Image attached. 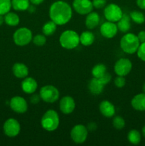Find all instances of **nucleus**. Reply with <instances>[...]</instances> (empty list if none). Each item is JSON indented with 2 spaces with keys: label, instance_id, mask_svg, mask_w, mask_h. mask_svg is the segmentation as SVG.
<instances>
[{
  "label": "nucleus",
  "instance_id": "37",
  "mask_svg": "<svg viewBox=\"0 0 145 146\" xmlns=\"http://www.w3.org/2000/svg\"><path fill=\"white\" fill-rule=\"evenodd\" d=\"M40 96H38V94H34V95H33L31 97V102L32 103V104H38V102H39V100H40Z\"/></svg>",
  "mask_w": 145,
  "mask_h": 146
},
{
  "label": "nucleus",
  "instance_id": "38",
  "mask_svg": "<svg viewBox=\"0 0 145 146\" xmlns=\"http://www.w3.org/2000/svg\"><path fill=\"white\" fill-rule=\"evenodd\" d=\"M136 4L140 9L145 10V0H136Z\"/></svg>",
  "mask_w": 145,
  "mask_h": 146
},
{
  "label": "nucleus",
  "instance_id": "25",
  "mask_svg": "<svg viewBox=\"0 0 145 146\" xmlns=\"http://www.w3.org/2000/svg\"><path fill=\"white\" fill-rule=\"evenodd\" d=\"M57 29V24L54 21H48L45 23L42 28V31L44 35L45 36H51L55 33Z\"/></svg>",
  "mask_w": 145,
  "mask_h": 146
},
{
  "label": "nucleus",
  "instance_id": "28",
  "mask_svg": "<svg viewBox=\"0 0 145 146\" xmlns=\"http://www.w3.org/2000/svg\"><path fill=\"white\" fill-rule=\"evenodd\" d=\"M130 19L136 24H142L145 21V17L143 13L138 11H133L129 14Z\"/></svg>",
  "mask_w": 145,
  "mask_h": 146
},
{
  "label": "nucleus",
  "instance_id": "1",
  "mask_svg": "<svg viewBox=\"0 0 145 146\" xmlns=\"http://www.w3.org/2000/svg\"><path fill=\"white\" fill-rule=\"evenodd\" d=\"M72 15V8L65 1H55L50 7L49 17L57 25L67 24L71 19Z\"/></svg>",
  "mask_w": 145,
  "mask_h": 146
},
{
  "label": "nucleus",
  "instance_id": "41",
  "mask_svg": "<svg viewBox=\"0 0 145 146\" xmlns=\"http://www.w3.org/2000/svg\"><path fill=\"white\" fill-rule=\"evenodd\" d=\"M142 135H143V136L145 138V125L143 127V128H142Z\"/></svg>",
  "mask_w": 145,
  "mask_h": 146
},
{
  "label": "nucleus",
  "instance_id": "10",
  "mask_svg": "<svg viewBox=\"0 0 145 146\" xmlns=\"http://www.w3.org/2000/svg\"><path fill=\"white\" fill-rule=\"evenodd\" d=\"M132 68V64L130 60L126 58H122L115 63L114 69L117 76H125L130 73Z\"/></svg>",
  "mask_w": 145,
  "mask_h": 146
},
{
  "label": "nucleus",
  "instance_id": "33",
  "mask_svg": "<svg viewBox=\"0 0 145 146\" xmlns=\"http://www.w3.org/2000/svg\"><path fill=\"white\" fill-rule=\"evenodd\" d=\"M114 83L117 88H122L123 86H125V84H126V80L124 78V76H117V77L115 78Z\"/></svg>",
  "mask_w": 145,
  "mask_h": 146
},
{
  "label": "nucleus",
  "instance_id": "8",
  "mask_svg": "<svg viewBox=\"0 0 145 146\" xmlns=\"http://www.w3.org/2000/svg\"><path fill=\"white\" fill-rule=\"evenodd\" d=\"M88 129L83 125H76L71 131V139L77 144H81L86 141L88 138Z\"/></svg>",
  "mask_w": 145,
  "mask_h": 146
},
{
  "label": "nucleus",
  "instance_id": "12",
  "mask_svg": "<svg viewBox=\"0 0 145 146\" xmlns=\"http://www.w3.org/2000/svg\"><path fill=\"white\" fill-rule=\"evenodd\" d=\"M10 107L17 113H24L28 109V104L22 97L14 96L10 101Z\"/></svg>",
  "mask_w": 145,
  "mask_h": 146
},
{
  "label": "nucleus",
  "instance_id": "6",
  "mask_svg": "<svg viewBox=\"0 0 145 146\" xmlns=\"http://www.w3.org/2000/svg\"><path fill=\"white\" fill-rule=\"evenodd\" d=\"M39 96L44 101L52 104L59 98V91L53 86L46 85L41 88Z\"/></svg>",
  "mask_w": 145,
  "mask_h": 146
},
{
  "label": "nucleus",
  "instance_id": "27",
  "mask_svg": "<svg viewBox=\"0 0 145 146\" xmlns=\"http://www.w3.org/2000/svg\"><path fill=\"white\" fill-rule=\"evenodd\" d=\"M107 72V67L102 64H98L95 65L92 69V74L93 77L100 78Z\"/></svg>",
  "mask_w": 145,
  "mask_h": 146
},
{
  "label": "nucleus",
  "instance_id": "19",
  "mask_svg": "<svg viewBox=\"0 0 145 146\" xmlns=\"http://www.w3.org/2000/svg\"><path fill=\"white\" fill-rule=\"evenodd\" d=\"M14 75L18 78H24L28 74V68L26 66L22 63H16L14 64L12 68Z\"/></svg>",
  "mask_w": 145,
  "mask_h": 146
},
{
  "label": "nucleus",
  "instance_id": "24",
  "mask_svg": "<svg viewBox=\"0 0 145 146\" xmlns=\"http://www.w3.org/2000/svg\"><path fill=\"white\" fill-rule=\"evenodd\" d=\"M20 19L16 14L14 12H8L4 17V22L9 26L15 27L19 24Z\"/></svg>",
  "mask_w": 145,
  "mask_h": 146
},
{
  "label": "nucleus",
  "instance_id": "30",
  "mask_svg": "<svg viewBox=\"0 0 145 146\" xmlns=\"http://www.w3.org/2000/svg\"><path fill=\"white\" fill-rule=\"evenodd\" d=\"M112 125L117 130H122L125 126V121L121 116H115L112 121Z\"/></svg>",
  "mask_w": 145,
  "mask_h": 146
},
{
  "label": "nucleus",
  "instance_id": "16",
  "mask_svg": "<svg viewBox=\"0 0 145 146\" xmlns=\"http://www.w3.org/2000/svg\"><path fill=\"white\" fill-rule=\"evenodd\" d=\"M99 109L102 115L106 118H111L115 113V108L114 105L112 103L106 100L102 101L100 104Z\"/></svg>",
  "mask_w": 145,
  "mask_h": 146
},
{
  "label": "nucleus",
  "instance_id": "9",
  "mask_svg": "<svg viewBox=\"0 0 145 146\" xmlns=\"http://www.w3.org/2000/svg\"><path fill=\"white\" fill-rule=\"evenodd\" d=\"M3 129L6 135L13 138L18 135L21 131V125L18 121L14 118H9L4 123Z\"/></svg>",
  "mask_w": 145,
  "mask_h": 146
},
{
  "label": "nucleus",
  "instance_id": "17",
  "mask_svg": "<svg viewBox=\"0 0 145 146\" xmlns=\"http://www.w3.org/2000/svg\"><path fill=\"white\" fill-rule=\"evenodd\" d=\"M105 85L100 81L99 78H92L88 84V88L93 95H99L103 91Z\"/></svg>",
  "mask_w": 145,
  "mask_h": 146
},
{
  "label": "nucleus",
  "instance_id": "31",
  "mask_svg": "<svg viewBox=\"0 0 145 146\" xmlns=\"http://www.w3.org/2000/svg\"><path fill=\"white\" fill-rule=\"evenodd\" d=\"M33 42L36 46H42L45 45L46 43V38L44 35H41V34H38V35L35 36L33 38Z\"/></svg>",
  "mask_w": 145,
  "mask_h": 146
},
{
  "label": "nucleus",
  "instance_id": "11",
  "mask_svg": "<svg viewBox=\"0 0 145 146\" xmlns=\"http://www.w3.org/2000/svg\"><path fill=\"white\" fill-rule=\"evenodd\" d=\"M72 7L75 11L80 15H86L93 9L92 2L90 0H74Z\"/></svg>",
  "mask_w": 145,
  "mask_h": 146
},
{
  "label": "nucleus",
  "instance_id": "21",
  "mask_svg": "<svg viewBox=\"0 0 145 146\" xmlns=\"http://www.w3.org/2000/svg\"><path fill=\"white\" fill-rule=\"evenodd\" d=\"M130 17L126 14H123L122 17H121L120 19L117 21V27L118 30L122 33H127L129 31L131 28V23H130Z\"/></svg>",
  "mask_w": 145,
  "mask_h": 146
},
{
  "label": "nucleus",
  "instance_id": "23",
  "mask_svg": "<svg viewBox=\"0 0 145 146\" xmlns=\"http://www.w3.org/2000/svg\"><path fill=\"white\" fill-rule=\"evenodd\" d=\"M29 0H11V7L16 11H26L29 7Z\"/></svg>",
  "mask_w": 145,
  "mask_h": 146
},
{
  "label": "nucleus",
  "instance_id": "4",
  "mask_svg": "<svg viewBox=\"0 0 145 146\" xmlns=\"http://www.w3.org/2000/svg\"><path fill=\"white\" fill-rule=\"evenodd\" d=\"M60 119L58 113L54 110H48L41 118V123L45 131L52 132L55 131L59 125Z\"/></svg>",
  "mask_w": 145,
  "mask_h": 146
},
{
  "label": "nucleus",
  "instance_id": "18",
  "mask_svg": "<svg viewBox=\"0 0 145 146\" xmlns=\"http://www.w3.org/2000/svg\"><path fill=\"white\" fill-rule=\"evenodd\" d=\"M131 104L134 109L139 111H145V94H139L135 96L131 101Z\"/></svg>",
  "mask_w": 145,
  "mask_h": 146
},
{
  "label": "nucleus",
  "instance_id": "34",
  "mask_svg": "<svg viewBox=\"0 0 145 146\" xmlns=\"http://www.w3.org/2000/svg\"><path fill=\"white\" fill-rule=\"evenodd\" d=\"M92 2L93 7L96 9H101L103 8L106 5L107 1L106 0H93Z\"/></svg>",
  "mask_w": 145,
  "mask_h": 146
},
{
  "label": "nucleus",
  "instance_id": "13",
  "mask_svg": "<svg viewBox=\"0 0 145 146\" xmlns=\"http://www.w3.org/2000/svg\"><path fill=\"white\" fill-rule=\"evenodd\" d=\"M100 33L104 37L107 38H112L117 34L118 31L117 24L112 21H106L100 27Z\"/></svg>",
  "mask_w": 145,
  "mask_h": 146
},
{
  "label": "nucleus",
  "instance_id": "5",
  "mask_svg": "<svg viewBox=\"0 0 145 146\" xmlns=\"http://www.w3.org/2000/svg\"><path fill=\"white\" fill-rule=\"evenodd\" d=\"M13 39L16 45L19 46L28 45L33 39L32 32L31 30L26 27L18 29L13 35Z\"/></svg>",
  "mask_w": 145,
  "mask_h": 146
},
{
  "label": "nucleus",
  "instance_id": "40",
  "mask_svg": "<svg viewBox=\"0 0 145 146\" xmlns=\"http://www.w3.org/2000/svg\"><path fill=\"white\" fill-rule=\"evenodd\" d=\"M4 22V17H3V15L0 14V26L2 25V24Z\"/></svg>",
  "mask_w": 145,
  "mask_h": 146
},
{
  "label": "nucleus",
  "instance_id": "29",
  "mask_svg": "<svg viewBox=\"0 0 145 146\" xmlns=\"http://www.w3.org/2000/svg\"><path fill=\"white\" fill-rule=\"evenodd\" d=\"M11 8V0H0V14L5 15Z\"/></svg>",
  "mask_w": 145,
  "mask_h": 146
},
{
  "label": "nucleus",
  "instance_id": "3",
  "mask_svg": "<svg viewBox=\"0 0 145 146\" xmlns=\"http://www.w3.org/2000/svg\"><path fill=\"white\" fill-rule=\"evenodd\" d=\"M59 42L61 46L66 49H73L80 43V36L72 30H66L61 34Z\"/></svg>",
  "mask_w": 145,
  "mask_h": 146
},
{
  "label": "nucleus",
  "instance_id": "7",
  "mask_svg": "<svg viewBox=\"0 0 145 146\" xmlns=\"http://www.w3.org/2000/svg\"><path fill=\"white\" fill-rule=\"evenodd\" d=\"M104 15L106 19L112 22H117L123 15V12L120 7L115 4H109L104 10Z\"/></svg>",
  "mask_w": 145,
  "mask_h": 146
},
{
  "label": "nucleus",
  "instance_id": "22",
  "mask_svg": "<svg viewBox=\"0 0 145 146\" xmlns=\"http://www.w3.org/2000/svg\"><path fill=\"white\" fill-rule=\"evenodd\" d=\"M95 36L89 31H83L80 36V42L85 46L92 45L95 41Z\"/></svg>",
  "mask_w": 145,
  "mask_h": 146
},
{
  "label": "nucleus",
  "instance_id": "35",
  "mask_svg": "<svg viewBox=\"0 0 145 146\" xmlns=\"http://www.w3.org/2000/svg\"><path fill=\"white\" fill-rule=\"evenodd\" d=\"M111 78H112V77H111L110 74H108L107 72H106L103 76H102V77H100L99 79H100V81L101 82H102V84L105 86L106 84H109V83L110 82Z\"/></svg>",
  "mask_w": 145,
  "mask_h": 146
},
{
  "label": "nucleus",
  "instance_id": "15",
  "mask_svg": "<svg viewBox=\"0 0 145 146\" xmlns=\"http://www.w3.org/2000/svg\"><path fill=\"white\" fill-rule=\"evenodd\" d=\"M37 88H38V84L32 77H26L21 83V88L26 94H33L36 91Z\"/></svg>",
  "mask_w": 145,
  "mask_h": 146
},
{
  "label": "nucleus",
  "instance_id": "2",
  "mask_svg": "<svg viewBox=\"0 0 145 146\" xmlns=\"http://www.w3.org/2000/svg\"><path fill=\"white\" fill-rule=\"evenodd\" d=\"M140 45L137 36L132 33H127L120 40V47L124 52L129 54H134L137 51Z\"/></svg>",
  "mask_w": 145,
  "mask_h": 146
},
{
  "label": "nucleus",
  "instance_id": "14",
  "mask_svg": "<svg viewBox=\"0 0 145 146\" xmlns=\"http://www.w3.org/2000/svg\"><path fill=\"white\" fill-rule=\"evenodd\" d=\"M60 110L64 114H70L73 112L75 108V103L71 96H64L60 101Z\"/></svg>",
  "mask_w": 145,
  "mask_h": 146
},
{
  "label": "nucleus",
  "instance_id": "39",
  "mask_svg": "<svg viewBox=\"0 0 145 146\" xmlns=\"http://www.w3.org/2000/svg\"><path fill=\"white\" fill-rule=\"evenodd\" d=\"M31 1V4H33L34 5H39L41 4L44 0H29Z\"/></svg>",
  "mask_w": 145,
  "mask_h": 146
},
{
  "label": "nucleus",
  "instance_id": "42",
  "mask_svg": "<svg viewBox=\"0 0 145 146\" xmlns=\"http://www.w3.org/2000/svg\"><path fill=\"white\" fill-rule=\"evenodd\" d=\"M142 91H143V92L145 94V83H144V84L143 87H142Z\"/></svg>",
  "mask_w": 145,
  "mask_h": 146
},
{
  "label": "nucleus",
  "instance_id": "20",
  "mask_svg": "<svg viewBox=\"0 0 145 146\" xmlns=\"http://www.w3.org/2000/svg\"><path fill=\"white\" fill-rule=\"evenodd\" d=\"M99 14L97 12H92L87 14L86 19H85V26L88 29H93L95 27L98 26L100 23Z\"/></svg>",
  "mask_w": 145,
  "mask_h": 146
},
{
  "label": "nucleus",
  "instance_id": "32",
  "mask_svg": "<svg viewBox=\"0 0 145 146\" xmlns=\"http://www.w3.org/2000/svg\"><path fill=\"white\" fill-rule=\"evenodd\" d=\"M137 56L142 61H145V42L141 43L137 49Z\"/></svg>",
  "mask_w": 145,
  "mask_h": 146
},
{
  "label": "nucleus",
  "instance_id": "26",
  "mask_svg": "<svg viewBox=\"0 0 145 146\" xmlns=\"http://www.w3.org/2000/svg\"><path fill=\"white\" fill-rule=\"evenodd\" d=\"M127 139L130 143L138 145L141 142V134L136 130H131L127 134Z\"/></svg>",
  "mask_w": 145,
  "mask_h": 146
},
{
  "label": "nucleus",
  "instance_id": "36",
  "mask_svg": "<svg viewBox=\"0 0 145 146\" xmlns=\"http://www.w3.org/2000/svg\"><path fill=\"white\" fill-rule=\"evenodd\" d=\"M138 38L140 43L145 42V31H139V34L137 35Z\"/></svg>",
  "mask_w": 145,
  "mask_h": 146
}]
</instances>
